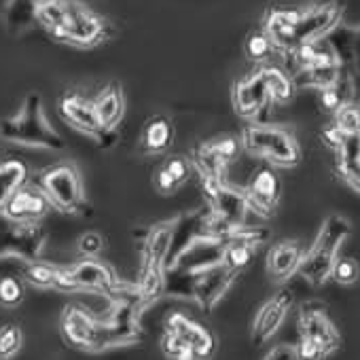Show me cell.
I'll list each match as a JSON object with an SVG mask.
<instances>
[{"instance_id":"484cf974","label":"cell","mask_w":360,"mask_h":360,"mask_svg":"<svg viewBox=\"0 0 360 360\" xmlns=\"http://www.w3.org/2000/svg\"><path fill=\"white\" fill-rule=\"evenodd\" d=\"M30 180V169L22 159L0 161V208H3Z\"/></svg>"},{"instance_id":"b9f144b4","label":"cell","mask_w":360,"mask_h":360,"mask_svg":"<svg viewBox=\"0 0 360 360\" xmlns=\"http://www.w3.org/2000/svg\"><path fill=\"white\" fill-rule=\"evenodd\" d=\"M320 138H322V142H324L330 150H335V153H337V150L341 148V144L345 142L347 134H345V131H341L335 123H330L328 127H324V129H322Z\"/></svg>"},{"instance_id":"52a82bcc","label":"cell","mask_w":360,"mask_h":360,"mask_svg":"<svg viewBox=\"0 0 360 360\" xmlns=\"http://www.w3.org/2000/svg\"><path fill=\"white\" fill-rule=\"evenodd\" d=\"M60 330L68 345L81 352H100L119 343L115 337V328L106 322L96 320L85 307L81 305H66L60 318Z\"/></svg>"},{"instance_id":"5bb4252c","label":"cell","mask_w":360,"mask_h":360,"mask_svg":"<svg viewBox=\"0 0 360 360\" xmlns=\"http://www.w3.org/2000/svg\"><path fill=\"white\" fill-rule=\"evenodd\" d=\"M248 202V208L255 210L261 217H271L278 208L280 195H282V183H280V176L271 165L259 167L250 180L248 185L242 189Z\"/></svg>"},{"instance_id":"7402d4cb","label":"cell","mask_w":360,"mask_h":360,"mask_svg":"<svg viewBox=\"0 0 360 360\" xmlns=\"http://www.w3.org/2000/svg\"><path fill=\"white\" fill-rule=\"evenodd\" d=\"M233 280H236V274L225 269L221 263H214L208 269H204V274L198 278V282H195V299L202 303V307L206 311H210L221 301V297L227 292V288L231 286Z\"/></svg>"},{"instance_id":"7a4b0ae2","label":"cell","mask_w":360,"mask_h":360,"mask_svg":"<svg viewBox=\"0 0 360 360\" xmlns=\"http://www.w3.org/2000/svg\"><path fill=\"white\" fill-rule=\"evenodd\" d=\"M37 187L45 193L51 208H56L62 214L87 219L94 212L85 195L81 169L77 167L75 161H60L45 167L37 176Z\"/></svg>"},{"instance_id":"74e56055","label":"cell","mask_w":360,"mask_h":360,"mask_svg":"<svg viewBox=\"0 0 360 360\" xmlns=\"http://www.w3.org/2000/svg\"><path fill=\"white\" fill-rule=\"evenodd\" d=\"M337 174L345 185L360 193V159H337Z\"/></svg>"},{"instance_id":"60d3db41","label":"cell","mask_w":360,"mask_h":360,"mask_svg":"<svg viewBox=\"0 0 360 360\" xmlns=\"http://www.w3.org/2000/svg\"><path fill=\"white\" fill-rule=\"evenodd\" d=\"M320 104H322L324 110L337 112V110L345 104V98H343V94H341V91L337 89V85H335V87H328V89H322V91H320Z\"/></svg>"},{"instance_id":"ee69618b","label":"cell","mask_w":360,"mask_h":360,"mask_svg":"<svg viewBox=\"0 0 360 360\" xmlns=\"http://www.w3.org/2000/svg\"><path fill=\"white\" fill-rule=\"evenodd\" d=\"M263 360H299V356H297V347H295V345H290V343H280V345L271 347Z\"/></svg>"},{"instance_id":"f35d334b","label":"cell","mask_w":360,"mask_h":360,"mask_svg":"<svg viewBox=\"0 0 360 360\" xmlns=\"http://www.w3.org/2000/svg\"><path fill=\"white\" fill-rule=\"evenodd\" d=\"M77 250L83 255V259H96L104 250V238L98 231H85L77 242Z\"/></svg>"},{"instance_id":"d4e9b609","label":"cell","mask_w":360,"mask_h":360,"mask_svg":"<svg viewBox=\"0 0 360 360\" xmlns=\"http://www.w3.org/2000/svg\"><path fill=\"white\" fill-rule=\"evenodd\" d=\"M22 280L34 288H53L66 292V282H64V267H58L47 261H24L22 267Z\"/></svg>"},{"instance_id":"5b68a950","label":"cell","mask_w":360,"mask_h":360,"mask_svg":"<svg viewBox=\"0 0 360 360\" xmlns=\"http://www.w3.org/2000/svg\"><path fill=\"white\" fill-rule=\"evenodd\" d=\"M58 43L91 49L112 37L110 24L79 0H62V20L49 32Z\"/></svg>"},{"instance_id":"cb8c5ba5","label":"cell","mask_w":360,"mask_h":360,"mask_svg":"<svg viewBox=\"0 0 360 360\" xmlns=\"http://www.w3.org/2000/svg\"><path fill=\"white\" fill-rule=\"evenodd\" d=\"M174 142V125L165 115H153L146 119L140 134V148L144 155H161Z\"/></svg>"},{"instance_id":"1f68e13d","label":"cell","mask_w":360,"mask_h":360,"mask_svg":"<svg viewBox=\"0 0 360 360\" xmlns=\"http://www.w3.org/2000/svg\"><path fill=\"white\" fill-rule=\"evenodd\" d=\"M244 53L250 62L263 66L269 64L271 56L276 53V47L263 30H252L244 41Z\"/></svg>"},{"instance_id":"9a60e30c","label":"cell","mask_w":360,"mask_h":360,"mask_svg":"<svg viewBox=\"0 0 360 360\" xmlns=\"http://www.w3.org/2000/svg\"><path fill=\"white\" fill-rule=\"evenodd\" d=\"M231 102H233V110L238 117L242 119H259L265 108L269 106V94L265 87V81L259 72V68H255L252 72H248L246 77H242L240 81L233 83L231 89Z\"/></svg>"},{"instance_id":"d6a6232c","label":"cell","mask_w":360,"mask_h":360,"mask_svg":"<svg viewBox=\"0 0 360 360\" xmlns=\"http://www.w3.org/2000/svg\"><path fill=\"white\" fill-rule=\"evenodd\" d=\"M26 299V282L18 276L0 278V307L15 309Z\"/></svg>"},{"instance_id":"ac0fdd59","label":"cell","mask_w":360,"mask_h":360,"mask_svg":"<svg viewBox=\"0 0 360 360\" xmlns=\"http://www.w3.org/2000/svg\"><path fill=\"white\" fill-rule=\"evenodd\" d=\"M51 210L53 208L45 193L37 185L28 183L0 208V214L18 223H41Z\"/></svg>"},{"instance_id":"ffe728a7","label":"cell","mask_w":360,"mask_h":360,"mask_svg":"<svg viewBox=\"0 0 360 360\" xmlns=\"http://www.w3.org/2000/svg\"><path fill=\"white\" fill-rule=\"evenodd\" d=\"M303 246L297 240H282L276 246H271L267 255V274L274 282H286L290 280L303 261Z\"/></svg>"},{"instance_id":"f1b7e54d","label":"cell","mask_w":360,"mask_h":360,"mask_svg":"<svg viewBox=\"0 0 360 360\" xmlns=\"http://www.w3.org/2000/svg\"><path fill=\"white\" fill-rule=\"evenodd\" d=\"M255 246L246 244V242H240V240H225L223 242V248H221V265L225 269H229L231 274H240L244 271L252 259H255Z\"/></svg>"},{"instance_id":"e575fe53","label":"cell","mask_w":360,"mask_h":360,"mask_svg":"<svg viewBox=\"0 0 360 360\" xmlns=\"http://www.w3.org/2000/svg\"><path fill=\"white\" fill-rule=\"evenodd\" d=\"M345 134H360V102H345L333 121Z\"/></svg>"},{"instance_id":"30bf717a","label":"cell","mask_w":360,"mask_h":360,"mask_svg":"<svg viewBox=\"0 0 360 360\" xmlns=\"http://www.w3.org/2000/svg\"><path fill=\"white\" fill-rule=\"evenodd\" d=\"M202 185H204V195L210 206L212 219H217L227 229V233L236 227H242L246 212L250 210L244 191L231 187L225 178L223 180L202 178Z\"/></svg>"},{"instance_id":"8fae6325","label":"cell","mask_w":360,"mask_h":360,"mask_svg":"<svg viewBox=\"0 0 360 360\" xmlns=\"http://www.w3.org/2000/svg\"><path fill=\"white\" fill-rule=\"evenodd\" d=\"M58 112L60 117L77 131H81L83 136L96 140L102 148H108L112 146L115 142V136L117 134H110L102 127L98 115H96V108H94V100L77 94V91H68L60 98L58 102Z\"/></svg>"},{"instance_id":"8d00e7d4","label":"cell","mask_w":360,"mask_h":360,"mask_svg":"<svg viewBox=\"0 0 360 360\" xmlns=\"http://www.w3.org/2000/svg\"><path fill=\"white\" fill-rule=\"evenodd\" d=\"M330 278L341 286H352L360 278V265L349 257H337L330 269Z\"/></svg>"},{"instance_id":"f546056e","label":"cell","mask_w":360,"mask_h":360,"mask_svg":"<svg viewBox=\"0 0 360 360\" xmlns=\"http://www.w3.org/2000/svg\"><path fill=\"white\" fill-rule=\"evenodd\" d=\"M200 148L204 150V153H208L210 157H214L219 163H223L225 167L231 163V161H236L238 157H240V153H242V142H240V138L238 136H217V138H212V140H208V142H202L200 144Z\"/></svg>"},{"instance_id":"44dd1931","label":"cell","mask_w":360,"mask_h":360,"mask_svg":"<svg viewBox=\"0 0 360 360\" xmlns=\"http://www.w3.org/2000/svg\"><path fill=\"white\" fill-rule=\"evenodd\" d=\"M191 176H193L191 159H187L185 155H172L153 174V185L161 195H172L183 185H187Z\"/></svg>"},{"instance_id":"8992f818","label":"cell","mask_w":360,"mask_h":360,"mask_svg":"<svg viewBox=\"0 0 360 360\" xmlns=\"http://www.w3.org/2000/svg\"><path fill=\"white\" fill-rule=\"evenodd\" d=\"M352 227L345 219L330 214L324 219L316 242L311 248L303 255V261L299 265V271L311 286H322L330 278V269L339 257V248L349 236Z\"/></svg>"},{"instance_id":"4316f807","label":"cell","mask_w":360,"mask_h":360,"mask_svg":"<svg viewBox=\"0 0 360 360\" xmlns=\"http://www.w3.org/2000/svg\"><path fill=\"white\" fill-rule=\"evenodd\" d=\"M263 81H265V87H267V94H269V100L271 102H278V104H286L292 100L297 87H295V81L288 72H284L280 66H274V64H263V66H257Z\"/></svg>"},{"instance_id":"9c48e42d","label":"cell","mask_w":360,"mask_h":360,"mask_svg":"<svg viewBox=\"0 0 360 360\" xmlns=\"http://www.w3.org/2000/svg\"><path fill=\"white\" fill-rule=\"evenodd\" d=\"M47 244V229L41 223H18L0 214V259L37 261Z\"/></svg>"},{"instance_id":"d590c367","label":"cell","mask_w":360,"mask_h":360,"mask_svg":"<svg viewBox=\"0 0 360 360\" xmlns=\"http://www.w3.org/2000/svg\"><path fill=\"white\" fill-rule=\"evenodd\" d=\"M161 349H163V354L169 360H198L195 354H193V349L183 339L176 337L169 330H165L163 337H161Z\"/></svg>"},{"instance_id":"836d02e7","label":"cell","mask_w":360,"mask_h":360,"mask_svg":"<svg viewBox=\"0 0 360 360\" xmlns=\"http://www.w3.org/2000/svg\"><path fill=\"white\" fill-rule=\"evenodd\" d=\"M24 345V333L18 324L9 322L0 326V360H11Z\"/></svg>"},{"instance_id":"7c38bea8","label":"cell","mask_w":360,"mask_h":360,"mask_svg":"<svg viewBox=\"0 0 360 360\" xmlns=\"http://www.w3.org/2000/svg\"><path fill=\"white\" fill-rule=\"evenodd\" d=\"M343 18V5L337 0H324V3H314L301 9L297 32H295V47L303 43H316L326 39Z\"/></svg>"},{"instance_id":"e0dca14e","label":"cell","mask_w":360,"mask_h":360,"mask_svg":"<svg viewBox=\"0 0 360 360\" xmlns=\"http://www.w3.org/2000/svg\"><path fill=\"white\" fill-rule=\"evenodd\" d=\"M292 290L282 288L278 290L269 301H265L261 305V309L257 311L255 320H252V343L255 345H263L265 341H269L276 330L282 326L284 318L288 316L290 307H292Z\"/></svg>"},{"instance_id":"603a6c76","label":"cell","mask_w":360,"mask_h":360,"mask_svg":"<svg viewBox=\"0 0 360 360\" xmlns=\"http://www.w3.org/2000/svg\"><path fill=\"white\" fill-rule=\"evenodd\" d=\"M94 108L102 127L110 134H117V127L125 115V96H123L121 85L112 81L106 87H102L100 94L94 98Z\"/></svg>"},{"instance_id":"6da1fadb","label":"cell","mask_w":360,"mask_h":360,"mask_svg":"<svg viewBox=\"0 0 360 360\" xmlns=\"http://www.w3.org/2000/svg\"><path fill=\"white\" fill-rule=\"evenodd\" d=\"M0 136L9 142L30 148H45V150L66 148L64 138L49 123L45 115L43 98L39 94H28L13 117L0 121Z\"/></svg>"},{"instance_id":"ab89813d","label":"cell","mask_w":360,"mask_h":360,"mask_svg":"<svg viewBox=\"0 0 360 360\" xmlns=\"http://www.w3.org/2000/svg\"><path fill=\"white\" fill-rule=\"evenodd\" d=\"M295 347H297L299 360H322V358H326L324 349H322L318 343H314V341H309V339H305V337H301L299 343H297Z\"/></svg>"},{"instance_id":"ba28073f","label":"cell","mask_w":360,"mask_h":360,"mask_svg":"<svg viewBox=\"0 0 360 360\" xmlns=\"http://www.w3.org/2000/svg\"><path fill=\"white\" fill-rule=\"evenodd\" d=\"M66 292H98V295H121L125 290H136L121 282L115 269L100 259H81L79 263L64 267Z\"/></svg>"},{"instance_id":"83f0119b","label":"cell","mask_w":360,"mask_h":360,"mask_svg":"<svg viewBox=\"0 0 360 360\" xmlns=\"http://www.w3.org/2000/svg\"><path fill=\"white\" fill-rule=\"evenodd\" d=\"M339 79H341V66H339V62L314 66V68L301 70V72H297L292 77L295 87L297 85H305V87H314L318 91L328 89V87H335L339 83Z\"/></svg>"},{"instance_id":"7bdbcfd3","label":"cell","mask_w":360,"mask_h":360,"mask_svg":"<svg viewBox=\"0 0 360 360\" xmlns=\"http://www.w3.org/2000/svg\"><path fill=\"white\" fill-rule=\"evenodd\" d=\"M337 159H360V134H347L345 142L337 150Z\"/></svg>"},{"instance_id":"277c9868","label":"cell","mask_w":360,"mask_h":360,"mask_svg":"<svg viewBox=\"0 0 360 360\" xmlns=\"http://www.w3.org/2000/svg\"><path fill=\"white\" fill-rule=\"evenodd\" d=\"M242 148L261 157L271 167H297L303 159L301 146L290 129L271 123H250L240 136Z\"/></svg>"},{"instance_id":"4fadbf2b","label":"cell","mask_w":360,"mask_h":360,"mask_svg":"<svg viewBox=\"0 0 360 360\" xmlns=\"http://www.w3.org/2000/svg\"><path fill=\"white\" fill-rule=\"evenodd\" d=\"M299 335L318 343L326 356L333 354L341 343V337H339L335 324L330 322V318L326 316V309L320 301H309V303L301 305V309H299Z\"/></svg>"},{"instance_id":"3957f363","label":"cell","mask_w":360,"mask_h":360,"mask_svg":"<svg viewBox=\"0 0 360 360\" xmlns=\"http://www.w3.org/2000/svg\"><path fill=\"white\" fill-rule=\"evenodd\" d=\"M176 223H161L157 227H150L142 242V269H140V282H138V305L146 307L155 299L161 297L165 288V259L172 250V238H174Z\"/></svg>"},{"instance_id":"2e32d148","label":"cell","mask_w":360,"mask_h":360,"mask_svg":"<svg viewBox=\"0 0 360 360\" xmlns=\"http://www.w3.org/2000/svg\"><path fill=\"white\" fill-rule=\"evenodd\" d=\"M165 330L183 339L193 349L198 360H210L217 352V337L212 335V330L180 311H174L167 316Z\"/></svg>"},{"instance_id":"4dcf8cb0","label":"cell","mask_w":360,"mask_h":360,"mask_svg":"<svg viewBox=\"0 0 360 360\" xmlns=\"http://www.w3.org/2000/svg\"><path fill=\"white\" fill-rule=\"evenodd\" d=\"M5 18L9 30L24 32L32 22H37V7L32 5V0H9Z\"/></svg>"},{"instance_id":"d6986e66","label":"cell","mask_w":360,"mask_h":360,"mask_svg":"<svg viewBox=\"0 0 360 360\" xmlns=\"http://www.w3.org/2000/svg\"><path fill=\"white\" fill-rule=\"evenodd\" d=\"M301 9H286V7H269L263 18V32L274 43L276 51L290 53L295 49V32L299 24Z\"/></svg>"}]
</instances>
